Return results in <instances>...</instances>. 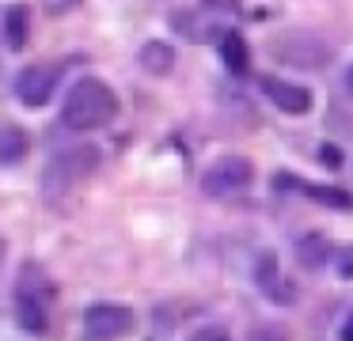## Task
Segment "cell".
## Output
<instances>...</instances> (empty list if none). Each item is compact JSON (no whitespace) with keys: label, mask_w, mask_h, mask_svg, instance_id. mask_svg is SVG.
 I'll return each instance as SVG.
<instances>
[{"label":"cell","mask_w":353,"mask_h":341,"mask_svg":"<svg viewBox=\"0 0 353 341\" xmlns=\"http://www.w3.org/2000/svg\"><path fill=\"white\" fill-rule=\"evenodd\" d=\"M304 194L315 197V201H323V205H334V209H350L353 205V197L345 194V189H334V186H304Z\"/></svg>","instance_id":"obj_15"},{"label":"cell","mask_w":353,"mask_h":341,"mask_svg":"<svg viewBox=\"0 0 353 341\" xmlns=\"http://www.w3.org/2000/svg\"><path fill=\"white\" fill-rule=\"evenodd\" d=\"M216 50H221V61L232 76H247V68H251V50H247V38L239 34V30H224Z\"/></svg>","instance_id":"obj_10"},{"label":"cell","mask_w":353,"mask_h":341,"mask_svg":"<svg viewBox=\"0 0 353 341\" xmlns=\"http://www.w3.org/2000/svg\"><path fill=\"white\" fill-rule=\"evenodd\" d=\"M251 178H254V167L247 163L243 156H224L201 174V189H205L209 197H224V194H239V189H247Z\"/></svg>","instance_id":"obj_6"},{"label":"cell","mask_w":353,"mask_h":341,"mask_svg":"<svg viewBox=\"0 0 353 341\" xmlns=\"http://www.w3.org/2000/svg\"><path fill=\"white\" fill-rule=\"evenodd\" d=\"M342 341H353V315H350V322H342Z\"/></svg>","instance_id":"obj_20"},{"label":"cell","mask_w":353,"mask_h":341,"mask_svg":"<svg viewBox=\"0 0 353 341\" xmlns=\"http://www.w3.org/2000/svg\"><path fill=\"white\" fill-rule=\"evenodd\" d=\"M262 95L285 114H307L312 110V91L300 87V83L281 80V76H262Z\"/></svg>","instance_id":"obj_8"},{"label":"cell","mask_w":353,"mask_h":341,"mask_svg":"<svg viewBox=\"0 0 353 341\" xmlns=\"http://www.w3.org/2000/svg\"><path fill=\"white\" fill-rule=\"evenodd\" d=\"M254 285H259L274 303H296V288L289 285V277L277 273V258L270 254V250H262V258L254 262Z\"/></svg>","instance_id":"obj_9"},{"label":"cell","mask_w":353,"mask_h":341,"mask_svg":"<svg viewBox=\"0 0 353 341\" xmlns=\"http://www.w3.org/2000/svg\"><path fill=\"white\" fill-rule=\"evenodd\" d=\"M296 258L304 269H319L323 262H327V239L323 235H304V239L296 242Z\"/></svg>","instance_id":"obj_14"},{"label":"cell","mask_w":353,"mask_h":341,"mask_svg":"<svg viewBox=\"0 0 353 341\" xmlns=\"http://www.w3.org/2000/svg\"><path fill=\"white\" fill-rule=\"evenodd\" d=\"M12 303H16V322L23 326L27 333H46V330H50L54 285H50L46 269H42L39 262H23V265H19Z\"/></svg>","instance_id":"obj_2"},{"label":"cell","mask_w":353,"mask_h":341,"mask_svg":"<svg viewBox=\"0 0 353 341\" xmlns=\"http://www.w3.org/2000/svg\"><path fill=\"white\" fill-rule=\"evenodd\" d=\"M338 273H342L345 280L353 277V247H342V250H338Z\"/></svg>","instance_id":"obj_18"},{"label":"cell","mask_w":353,"mask_h":341,"mask_svg":"<svg viewBox=\"0 0 353 341\" xmlns=\"http://www.w3.org/2000/svg\"><path fill=\"white\" fill-rule=\"evenodd\" d=\"M319 156H323V163H327V167H342V152H338L334 144H323Z\"/></svg>","instance_id":"obj_19"},{"label":"cell","mask_w":353,"mask_h":341,"mask_svg":"<svg viewBox=\"0 0 353 341\" xmlns=\"http://www.w3.org/2000/svg\"><path fill=\"white\" fill-rule=\"evenodd\" d=\"M141 68L152 76H168L175 68V50L168 42H145L141 45Z\"/></svg>","instance_id":"obj_13"},{"label":"cell","mask_w":353,"mask_h":341,"mask_svg":"<svg viewBox=\"0 0 353 341\" xmlns=\"http://www.w3.org/2000/svg\"><path fill=\"white\" fill-rule=\"evenodd\" d=\"M270 57H274L277 65L304 68V72H319V68L330 65L334 50H330L315 30H281V34L270 42Z\"/></svg>","instance_id":"obj_4"},{"label":"cell","mask_w":353,"mask_h":341,"mask_svg":"<svg viewBox=\"0 0 353 341\" xmlns=\"http://www.w3.org/2000/svg\"><path fill=\"white\" fill-rule=\"evenodd\" d=\"M190 341H232V338H228V330H224V326L209 322V326H201V330H194Z\"/></svg>","instance_id":"obj_16"},{"label":"cell","mask_w":353,"mask_h":341,"mask_svg":"<svg viewBox=\"0 0 353 341\" xmlns=\"http://www.w3.org/2000/svg\"><path fill=\"white\" fill-rule=\"evenodd\" d=\"M118 118V95L110 83L95 80V76H84L69 87L61 106V121L72 129V133H92V129H103Z\"/></svg>","instance_id":"obj_1"},{"label":"cell","mask_w":353,"mask_h":341,"mask_svg":"<svg viewBox=\"0 0 353 341\" xmlns=\"http://www.w3.org/2000/svg\"><path fill=\"white\" fill-rule=\"evenodd\" d=\"M345 91H350V99H353V65L345 68Z\"/></svg>","instance_id":"obj_22"},{"label":"cell","mask_w":353,"mask_h":341,"mask_svg":"<svg viewBox=\"0 0 353 341\" xmlns=\"http://www.w3.org/2000/svg\"><path fill=\"white\" fill-rule=\"evenodd\" d=\"M72 4H77V0H54V12H69Z\"/></svg>","instance_id":"obj_21"},{"label":"cell","mask_w":353,"mask_h":341,"mask_svg":"<svg viewBox=\"0 0 353 341\" xmlns=\"http://www.w3.org/2000/svg\"><path fill=\"white\" fill-rule=\"evenodd\" d=\"M57 80H61V68L57 65H27L23 72L16 76V99L31 110L46 106L57 91Z\"/></svg>","instance_id":"obj_7"},{"label":"cell","mask_w":353,"mask_h":341,"mask_svg":"<svg viewBox=\"0 0 353 341\" xmlns=\"http://www.w3.org/2000/svg\"><path fill=\"white\" fill-rule=\"evenodd\" d=\"M31 152V136L23 125H4L0 129V167H12L19 159H27Z\"/></svg>","instance_id":"obj_12"},{"label":"cell","mask_w":353,"mask_h":341,"mask_svg":"<svg viewBox=\"0 0 353 341\" xmlns=\"http://www.w3.org/2000/svg\"><path fill=\"white\" fill-rule=\"evenodd\" d=\"M251 341H289V333L277 330V326H262V330L251 333Z\"/></svg>","instance_id":"obj_17"},{"label":"cell","mask_w":353,"mask_h":341,"mask_svg":"<svg viewBox=\"0 0 353 341\" xmlns=\"http://www.w3.org/2000/svg\"><path fill=\"white\" fill-rule=\"evenodd\" d=\"M27 42H31V8L12 4L8 15H4V45L12 53H19V50H27Z\"/></svg>","instance_id":"obj_11"},{"label":"cell","mask_w":353,"mask_h":341,"mask_svg":"<svg viewBox=\"0 0 353 341\" xmlns=\"http://www.w3.org/2000/svg\"><path fill=\"white\" fill-rule=\"evenodd\" d=\"M103 163V152L95 144H77V148H61L50 156L46 171H42V194L50 201H57L61 194L77 189L80 182H88Z\"/></svg>","instance_id":"obj_3"},{"label":"cell","mask_w":353,"mask_h":341,"mask_svg":"<svg viewBox=\"0 0 353 341\" xmlns=\"http://www.w3.org/2000/svg\"><path fill=\"white\" fill-rule=\"evenodd\" d=\"M137 326L133 311L125 303H92L84 311V338L88 341H114Z\"/></svg>","instance_id":"obj_5"}]
</instances>
